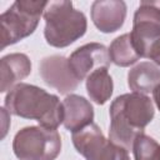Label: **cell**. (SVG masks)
I'll use <instances>...</instances> for the list:
<instances>
[{
  "mask_svg": "<svg viewBox=\"0 0 160 160\" xmlns=\"http://www.w3.org/2000/svg\"><path fill=\"white\" fill-rule=\"evenodd\" d=\"M151 60H154L155 65H159V66H160V44H159V46L156 48V50L154 51V54H152V56H151Z\"/></svg>",
  "mask_w": 160,
  "mask_h": 160,
  "instance_id": "obj_18",
  "label": "cell"
},
{
  "mask_svg": "<svg viewBox=\"0 0 160 160\" xmlns=\"http://www.w3.org/2000/svg\"><path fill=\"white\" fill-rule=\"evenodd\" d=\"M39 74L46 85L56 89L60 94H70L81 82L74 75L69 59L61 55L44 58L39 65Z\"/></svg>",
  "mask_w": 160,
  "mask_h": 160,
  "instance_id": "obj_8",
  "label": "cell"
},
{
  "mask_svg": "<svg viewBox=\"0 0 160 160\" xmlns=\"http://www.w3.org/2000/svg\"><path fill=\"white\" fill-rule=\"evenodd\" d=\"M74 75L82 81L92 71L100 68H109V49L100 42L85 44L71 52L68 58Z\"/></svg>",
  "mask_w": 160,
  "mask_h": 160,
  "instance_id": "obj_9",
  "label": "cell"
},
{
  "mask_svg": "<svg viewBox=\"0 0 160 160\" xmlns=\"http://www.w3.org/2000/svg\"><path fill=\"white\" fill-rule=\"evenodd\" d=\"M64 126L66 130L75 132L90 125L94 120V108L84 96L70 94L62 100Z\"/></svg>",
  "mask_w": 160,
  "mask_h": 160,
  "instance_id": "obj_11",
  "label": "cell"
},
{
  "mask_svg": "<svg viewBox=\"0 0 160 160\" xmlns=\"http://www.w3.org/2000/svg\"><path fill=\"white\" fill-rule=\"evenodd\" d=\"M31 72V61L28 55L22 52H12L1 58L0 60V75L1 85L0 91H10L14 86L20 84L22 79Z\"/></svg>",
  "mask_w": 160,
  "mask_h": 160,
  "instance_id": "obj_12",
  "label": "cell"
},
{
  "mask_svg": "<svg viewBox=\"0 0 160 160\" xmlns=\"http://www.w3.org/2000/svg\"><path fill=\"white\" fill-rule=\"evenodd\" d=\"M46 42L54 48H66L84 36L88 29L86 16L74 8L71 1H48L44 10Z\"/></svg>",
  "mask_w": 160,
  "mask_h": 160,
  "instance_id": "obj_3",
  "label": "cell"
},
{
  "mask_svg": "<svg viewBox=\"0 0 160 160\" xmlns=\"http://www.w3.org/2000/svg\"><path fill=\"white\" fill-rule=\"evenodd\" d=\"M112 90V78L110 76L108 68L96 69L86 78L88 95L98 105H104L111 98Z\"/></svg>",
  "mask_w": 160,
  "mask_h": 160,
  "instance_id": "obj_14",
  "label": "cell"
},
{
  "mask_svg": "<svg viewBox=\"0 0 160 160\" xmlns=\"http://www.w3.org/2000/svg\"><path fill=\"white\" fill-rule=\"evenodd\" d=\"M152 100H154L156 108L160 110V82L158 84V86L152 91Z\"/></svg>",
  "mask_w": 160,
  "mask_h": 160,
  "instance_id": "obj_17",
  "label": "cell"
},
{
  "mask_svg": "<svg viewBox=\"0 0 160 160\" xmlns=\"http://www.w3.org/2000/svg\"><path fill=\"white\" fill-rule=\"evenodd\" d=\"M71 140L85 160H130L129 151L106 139L95 122L72 132Z\"/></svg>",
  "mask_w": 160,
  "mask_h": 160,
  "instance_id": "obj_7",
  "label": "cell"
},
{
  "mask_svg": "<svg viewBox=\"0 0 160 160\" xmlns=\"http://www.w3.org/2000/svg\"><path fill=\"white\" fill-rule=\"evenodd\" d=\"M109 56L110 61L121 68L130 66L140 59L139 54L134 48L130 32L122 34L112 40L109 48Z\"/></svg>",
  "mask_w": 160,
  "mask_h": 160,
  "instance_id": "obj_15",
  "label": "cell"
},
{
  "mask_svg": "<svg viewBox=\"0 0 160 160\" xmlns=\"http://www.w3.org/2000/svg\"><path fill=\"white\" fill-rule=\"evenodd\" d=\"M12 151L19 160H55L61 151V138L56 129L25 126L15 134Z\"/></svg>",
  "mask_w": 160,
  "mask_h": 160,
  "instance_id": "obj_5",
  "label": "cell"
},
{
  "mask_svg": "<svg viewBox=\"0 0 160 160\" xmlns=\"http://www.w3.org/2000/svg\"><path fill=\"white\" fill-rule=\"evenodd\" d=\"M4 105L9 114L35 120L48 129H58L64 122L62 102L36 85L18 84L6 94Z\"/></svg>",
  "mask_w": 160,
  "mask_h": 160,
  "instance_id": "obj_2",
  "label": "cell"
},
{
  "mask_svg": "<svg viewBox=\"0 0 160 160\" xmlns=\"http://www.w3.org/2000/svg\"><path fill=\"white\" fill-rule=\"evenodd\" d=\"M130 36L139 56L151 59L160 44V0L140 1Z\"/></svg>",
  "mask_w": 160,
  "mask_h": 160,
  "instance_id": "obj_6",
  "label": "cell"
},
{
  "mask_svg": "<svg viewBox=\"0 0 160 160\" xmlns=\"http://www.w3.org/2000/svg\"><path fill=\"white\" fill-rule=\"evenodd\" d=\"M132 152L135 160H160V144L151 136L141 134L134 141Z\"/></svg>",
  "mask_w": 160,
  "mask_h": 160,
  "instance_id": "obj_16",
  "label": "cell"
},
{
  "mask_svg": "<svg viewBox=\"0 0 160 160\" xmlns=\"http://www.w3.org/2000/svg\"><path fill=\"white\" fill-rule=\"evenodd\" d=\"M159 82L160 69L150 61H142L128 72V86L132 92L146 95L152 92Z\"/></svg>",
  "mask_w": 160,
  "mask_h": 160,
  "instance_id": "obj_13",
  "label": "cell"
},
{
  "mask_svg": "<svg viewBox=\"0 0 160 160\" xmlns=\"http://www.w3.org/2000/svg\"><path fill=\"white\" fill-rule=\"evenodd\" d=\"M109 115V139L130 151L136 138L144 134L145 128L154 119L155 108L149 96L130 92L116 96L112 100Z\"/></svg>",
  "mask_w": 160,
  "mask_h": 160,
  "instance_id": "obj_1",
  "label": "cell"
},
{
  "mask_svg": "<svg viewBox=\"0 0 160 160\" xmlns=\"http://www.w3.org/2000/svg\"><path fill=\"white\" fill-rule=\"evenodd\" d=\"M126 18V4L122 0H96L91 4V20L105 34L119 30Z\"/></svg>",
  "mask_w": 160,
  "mask_h": 160,
  "instance_id": "obj_10",
  "label": "cell"
},
{
  "mask_svg": "<svg viewBox=\"0 0 160 160\" xmlns=\"http://www.w3.org/2000/svg\"><path fill=\"white\" fill-rule=\"evenodd\" d=\"M48 1L18 0L0 15L1 50L31 35L40 21Z\"/></svg>",
  "mask_w": 160,
  "mask_h": 160,
  "instance_id": "obj_4",
  "label": "cell"
}]
</instances>
